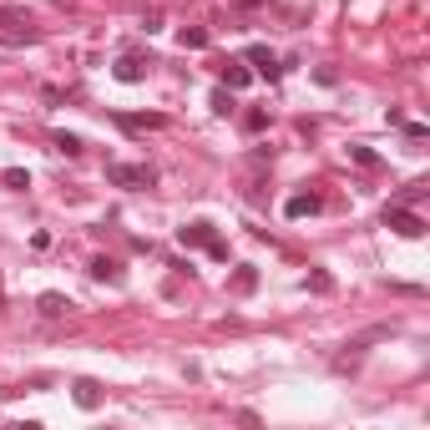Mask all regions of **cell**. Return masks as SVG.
<instances>
[{"instance_id":"1","label":"cell","mask_w":430,"mask_h":430,"mask_svg":"<svg viewBox=\"0 0 430 430\" xmlns=\"http://www.w3.org/2000/svg\"><path fill=\"white\" fill-rule=\"evenodd\" d=\"M385 228H395L400 238H425V218H420V213H410V208H400V203L385 208Z\"/></svg>"},{"instance_id":"2","label":"cell","mask_w":430,"mask_h":430,"mask_svg":"<svg viewBox=\"0 0 430 430\" xmlns=\"http://www.w3.org/2000/svg\"><path fill=\"white\" fill-rule=\"evenodd\" d=\"M106 182H112V187H152V167H132V162H106Z\"/></svg>"},{"instance_id":"3","label":"cell","mask_w":430,"mask_h":430,"mask_svg":"<svg viewBox=\"0 0 430 430\" xmlns=\"http://www.w3.org/2000/svg\"><path fill=\"white\" fill-rule=\"evenodd\" d=\"M243 61H248V66H253L258 76H268V81H278V56H273L268 46H248V51H243Z\"/></svg>"},{"instance_id":"4","label":"cell","mask_w":430,"mask_h":430,"mask_svg":"<svg viewBox=\"0 0 430 430\" xmlns=\"http://www.w3.org/2000/svg\"><path fill=\"white\" fill-rule=\"evenodd\" d=\"M147 66H152V61H142V56H122L117 66H112V76L132 86V81H142V76H147Z\"/></svg>"},{"instance_id":"5","label":"cell","mask_w":430,"mask_h":430,"mask_svg":"<svg viewBox=\"0 0 430 430\" xmlns=\"http://www.w3.org/2000/svg\"><path fill=\"white\" fill-rule=\"evenodd\" d=\"M36 309H41V314H46V319H61V314H71L76 304H71V299H66V294H41V299H36Z\"/></svg>"},{"instance_id":"6","label":"cell","mask_w":430,"mask_h":430,"mask_svg":"<svg viewBox=\"0 0 430 430\" xmlns=\"http://www.w3.org/2000/svg\"><path fill=\"white\" fill-rule=\"evenodd\" d=\"M71 395H76L81 410H96V405H101V385H96V380H76V385H71Z\"/></svg>"},{"instance_id":"7","label":"cell","mask_w":430,"mask_h":430,"mask_svg":"<svg viewBox=\"0 0 430 430\" xmlns=\"http://www.w3.org/2000/svg\"><path fill=\"white\" fill-rule=\"evenodd\" d=\"M289 218H304V213H319V192H294V198L284 203Z\"/></svg>"},{"instance_id":"8","label":"cell","mask_w":430,"mask_h":430,"mask_svg":"<svg viewBox=\"0 0 430 430\" xmlns=\"http://www.w3.org/2000/svg\"><path fill=\"white\" fill-rule=\"evenodd\" d=\"M117 127H122V132H157L162 117H132V112H122V117H117Z\"/></svg>"},{"instance_id":"9","label":"cell","mask_w":430,"mask_h":430,"mask_svg":"<svg viewBox=\"0 0 430 430\" xmlns=\"http://www.w3.org/2000/svg\"><path fill=\"white\" fill-rule=\"evenodd\" d=\"M380 339H390V324H375V329H364V334H354L344 350H370V344H380Z\"/></svg>"},{"instance_id":"10","label":"cell","mask_w":430,"mask_h":430,"mask_svg":"<svg viewBox=\"0 0 430 430\" xmlns=\"http://www.w3.org/2000/svg\"><path fill=\"white\" fill-rule=\"evenodd\" d=\"M178 238H182V248H203V243L213 238V228H208V223H187Z\"/></svg>"},{"instance_id":"11","label":"cell","mask_w":430,"mask_h":430,"mask_svg":"<svg viewBox=\"0 0 430 430\" xmlns=\"http://www.w3.org/2000/svg\"><path fill=\"white\" fill-rule=\"evenodd\" d=\"M178 41H182L187 51H203V46H208V31H203V26H182V31H178Z\"/></svg>"},{"instance_id":"12","label":"cell","mask_w":430,"mask_h":430,"mask_svg":"<svg viewBox=\"0 0 430 430\" xmlns=\"http://www.w3.org/2000/svg\"><path fill=\"white\" fill-rule=\"evenodd\" d=\"M0 26H10V31H26V26H31V15H26V10H15V6H0Z\"/></svg>"},{"instance_id":"13","label":"cell","mask_w":430,"mask_h":430,"mask_svg":"<svg viewBox=\"0 0 430 430\" xmlns=\"http://www.w3.org/2000/svg\"><path fill=\"white\" fill-rule=\"evenodd\" d=\"M92 278H101V284H117V264H112V258H92Z\"/></svg>"},{"instance_id":"14","label":"cell","mask_w":430,"mask_h":430,"mask_svg":"<svg viewBox=\"0 0 430 430\" xmlns=\"http://www.w3.org/2000/svg\"><path fill=\"white\" fill-rule=\"evenodd\" d=\"M258 289V268H238L233 273V294H253Z\"/></svg>"},{"instance_id":"15","label":"cell","mask_w":430,"mask_h":430,"mask_svg":"<svg viewBox=\"0 0 430 430\" xmlns=\"http://www.w3.org/2000/svg\"><path fill=\"white\" fill-rule=\"evenodd\" d=\"M223 81H228V92H238V86H248V66H238V61H228Z\"/></svg>"},{"instance_id":"16","label":"cell","mask_w":430,"mask_h":430,"mask_svg":"<svg viewBox=\"0 0 430 430\" xmlns=\"http://www.w3.org/2000/svg\"><path fill=\"white\" fill-rule=\"evenodd\" d=\"M350 162H359V167H380V157H375L364 142H350Z\"/></svg>"},{"instance_id":"17","label":"cell","mask_w":430,"mask_h":430,"mask_svg":"<svg viewBox=\"0 0 430 430\" xmlns=\"http://www.w3.org/2000/svg\"><path fill=\"white\" fill-rule=\"evenodd\" d=\"M268 127V112L264 106H253V112H243V132H264Z\"/></svg>"},{"instance_id":"18","label":"cell","mask_w":430,"mask_h":430,"mask_svg":"<svg viewBox=\"0 0 430 430\" xmlns=\"http://www.w3.org/2000/svg\"><path fill=\"white\" fill-rule=\"evenodd\" d=\"M56 152L76 157V152H81V137H76V132H56Z\"/></svg>"},{"instance_id":"19","label":"cell","mask_w":430,"mask_h":430,"mask_svg":"<svg viewBox=\"0 0 430 430\" xmlns=\"http://www.w3.org/2000/svg\"><path fill=\"white\" fill-rule=\"evenodd\" d=\"M0 182H6V187H31V178H26V172H20V167H6V178H0Z\"/></svg>"},{"instance_id":"20","label":"cell","mask_w":430,"mask_h":430,"mask_svg":"<svg viewBox=\"0 0 430 430\" xmlns=\"http://www.w3.org/2000/svg\"><path fill=\"white\" fill-rule=\"evenodd\" d=\"M213 112H218V117H228V112H233V101H228V92H223V86L213 92Z\"/></svg>"},{"instance_id":"21","label":"cell","mask_w":430,"mask_h":430,"mask_svg":"<svg viewBox=\"0 0 430 430\" xmlns=\"http://www.w3.org/2000/svg\"><path fill=\"white\" fill-rule=\"evenodd\" d=\"M309 289H314V294H329L334 278H329V273H309Z\"/></svg>"},{"instance_id":"22","label":"cell","mask_w":430,"mask_h":430,"mask_svg":"<svg viewBox=\"0 0 430 430\" xmlns=\"http://www.w3.org/2000/svg\"><path fill=\"white\" fill-rule=\"evenodd\" d=\"M405 127V137H410V142H425L430 137V127H420V122H400Z\"/></svg>"}]
</instances>
